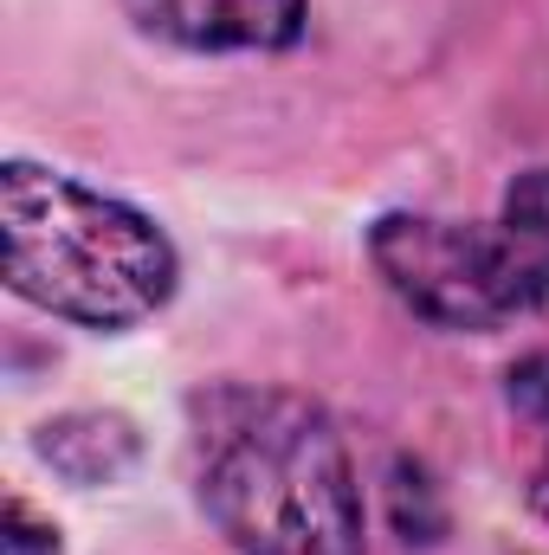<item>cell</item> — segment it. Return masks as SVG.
Here are the masks:
<instances>
[{
	"mask_svg": "<svg viewBox=\"0 0 549 555\" xmlns=\"http://www.w3.org/2000/svg\"><path fill=\"white\" fill-rule=\"evenodd\" d=\"M194 485L246 555H362V498L330 414L284 388L194 395Z\"/></svg>",
	"mask_w": 549,
	"mask_h": 555,
	"instance_id": "6da1fadb",
	"label": "cell"
},
{
	"mask_svg": "<svg viewBox=\"0 0 549 555\" xmlns=\"http://www.w3.org/2000/svg\"><path fill=\"white\" fill-rule=\"evenodd\" d=\"M0 233L7 284L85 330L142 323L175 291V246L137 207L33 162L0 168Z\"/></svg>",
	"mask_w": 549,
	"mask_h": 555,
	"instance_id": "7a4b0ae2",
	"label": "cell"
},
{
	"mask_svg": "<svg viewBox=\"0 0 549 555\" xmlns=\"http://www.w3.org/2000/svg\"><path fill=\"white\" fill-rule=\"evenodd\" d=\"M369 253L395 297L413 304L426 323L446 330H491L511 317L491 227H459V220H426V214H388L369 233Z\"/></svg>",
	"mask_w": 549,
	"mask_h": 555,
	"instance_id": "3957f363",
	"label": "cell"
},
{
	"mask_svg": "<svg viewBox=\"0 0 549 555\" xmlns=\"http://www.w3.org/2000/svg\"><path fill=\"white\" fill-rule=\"evenodd\" d=\"M130 20L188 52H278L304 33V0H124Z\"/></svg>",
	"mask_w": 549,
	"mask_h": 555,
	"instance_id": "277c9868",
	"label": "cell"
},
{
	"mask_svg": "<svg viewBox=\"0 0 549 555\" xmlns=\"http://www.w3.org/2000/svg\"><path fill=\"white\" fill-rule=\"evenodd\" d=\"M491 246H498V278H505L511 317L549 310V168H531L511 181Z\"/></svg>",
	"mask_w": 549,
	"mask_h": 555,
	"instance_id": "5b68a950",
	"label": "cell"
},
{
	"mask_svg": "<svg viewBox=\"0 0 549 555\" xmlns=\"http://www.w3.org/2000/svg\"><path fill=\"white\" fill-rule=\"evenodd\" d=\"M142 439L124 414H65L39 426V459L72 485H117L137 465Z\"/></svg>",
	"mask_w": 549,
	"mask_h": 555,
	"instance_id": "8992f818",
	"label": "cell"
},
{
	"mask_svg": "<svg viewBox=\"0 0 549 555\" xmlns=\"http://www.w3.org/2000/svg\"><path fill=\"white\" fill-rule=\"evenodd\" d=\"M511 408L531 414L537 426H549V349L524 356V362L511 369Z\"/></svg>",
	"mask_w": 549,
	"mask_h": 555,
	"instance_id": "52a82bcc",
	"label": "cell"
},
{
	"mask_svg": "<svg viewBox=\"0 0 549 555\" xmlns=\"http://www.w3.org/2000/svg\"><path fill=\"white\" fill-rule=\"evenodd\" d=\"M7 555H59V530L39 524L20 498L7 504Z\"/></svg>",
	"mask_w": 549,
	"mask_h": 555,
	"instance_id": "ba28073f",
	"label": "cell"
},
{
	"mask_svg": "<svg viewBox=\"0 0 549 555\" xmlns=\"http://www.w3.org/2000/svg\"><path fill=\"white\" fill-rule=\"evenodd\" d=\"M531 504H537V517L549 524V459L537 465V478H531Z\"/></svg>",
	"mask_w": 549,
	"mask_h": 555,
	"instance_id": "9c48e42d",
	"label": "cell"
}]
</instances>
